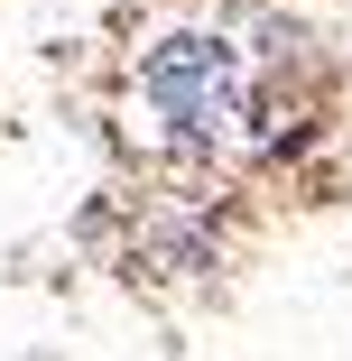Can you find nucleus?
<instances>
[{
    "label": "nucleus",
    "mask_w": 352,
    "mask_h": 361,
    "mask_svg": "<svg viewBox=\"0 0 352 361\" xmlns=\"http://www.w3.org/2000/svg\"><path fill=\"white\" fill-rule=\"evenodd\" d=\"M149 111L167 121L176 149H250L269 139V93L223 37H167L149 56Z\"/></svg>",
    "instance_id": "1"
}]
</instances>
